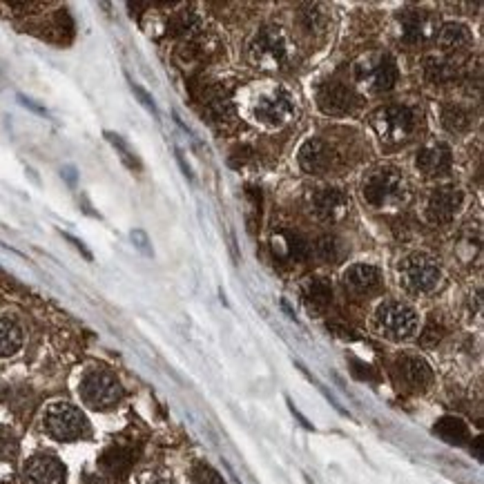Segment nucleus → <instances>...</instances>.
<instances>
[{
  "mask_svg": "<svg viewBox=\"0 0 484 484\" xmlns=\"http://www.w3.org/2000/svg\"><path fill=\"white\" fill-rule=\"evenodd\" d=\"M411 197V186L400 170L382 168L375 170L364 183V199L375 208L400 206Z\"/></svg>",
  "mask_w": 484,
  "mask_h": 484,
  "instance_id": "nucleus-1",
  "label": "nucleus"
},
{
  "mask_svg": "<svg viewBox=\"0 0 484 484\" xmlns=\"http://www.w3.org/2000/svg\"><path fill=\"white\" fill-rule=\"evenodd\" d=\"M43 424H45V431L50 433L54 440H61V442L79 440L87 431L85 415L70 402H54L47 406V411L43 415Z\"/></svg>",
  "mask_w": 484,
  "mask_h": 484,
  "instance_id": "nucleus-2",
  "label": "nucleus"
},
{
  "mask_svg": "<svg viewBox=\"0 0 484 484\" xmlns=\"http://www.w3.org/2000/svg\"><path fill=\"white\" fill-rule=\"evenodd\" d=\"M375 326L384 337L400 342L415 335V331H418V326H420V319H418V313H415L409 304L386 302L377 308Z\"/></svg>",
  "mask_w": 484,
  "mask_h": 484,
  "instance_id": "nucleus-3",
  "label": "nucleus"
},
{
  "mask_svg": "<svg viewBox=\"0 0 484 484\" xmlns=\"http://www.w3.org/2000/svg\"><path fill=\"white\" fill-rule=\"evenodd\" d=\"M402 284L409 293L415 295H429L433 290H438L442 284V270L440 266L429 255H411L402 261L400 266Z\"/></svg>",
  "mask_w": 484,
  "mask_h": 484,
  "instance_id": "nucleus-4",
  "label": "nucleus"
},
{
  "mask_svg": "<svg viewBox=\"0 0 484 484\" xmlns=\"http://www.w3.org/2000/svg\"><path fill=\"white\" fill-rule=\"evenodd\" d=\"M121 395H123L121 384L110 371H103V369L90 371L81 382L83 402L90 406V409H96V411L112 409V406L121 400Z\"/></svg>",
  "mask_w": 484,
  "mask_h": 484,
  "instance_id": "nucleus-5",
  "label": "nucleus"
},
{
  "mask_svg": "<svg viewBox=\"0 0 484 484\" xmlns=\"http://www.w3.org/2000/svg\"><path fill=\"white\" fill-rule=\"evenodd\" d=\"M250 58L264 70H277L288 58V41L279 27H264L250 43Z\"/></svg>",
  "mask_w": 484,
  "mask_h": 484,
  "instance_id": "nucleus-6",
  "label": "nucleus"
},
{
  "mask_svg": "<svg viewBox=\"0 0 484 484\" xmlns=\"http://www.w3.org/2000/svg\"><path fill=\"white\" fill-rule=\"evenodd\" d=\"M398 23H400V34L406 43L411 45H424L431 43L438 38V18L431 14L429 9H404L398 14Z\"/></svg>",
  "mask_w": 484,
  "mask_h": 484,
  "instance_id": "nucleus-7",
  "label": "nucleus"
},
{
  "mask_svg": "<svg viewBox=\"0 0 484 484\" xmlns=\"http://www.w3.org/2000/svg\"><path fill=\"white\" fill-rule=\"evenodd\" d=\"M373 128L384 143H400L413 132V114L400 105L382 108L373 114Z\"/></svg>",
  "mask_w": 484,
  "mask_h": 484,
  "instance_id": "nucleus-8",
  "label": "nucleus"
},
{
  "mask_svg": "<svg viewBox=\"0 0 484 484\" xmlns=\"http://www.w3.org/2000/svg\"><path fill=\"white\" fill-rule=\"evenodd\" d=\"M357 79L373 92H389L398 81V67L391 56H371L357 65Z\"/></svg>",
  "mask_w": 484,
  "mask_h": 484,
  "instance_id": "nucleus-9",
  "label": "nucleus"
},
{
  "mask_svg": "<svg viewBox=\"0 0 484 484\" xmlns=\"http://www.w3.org/2000/svg\"><path fill=\"white\" fill-rule=\"evenodd\" d=\"M293 114H295L293 99L282 90L259 96L255 103V119L264 125H270V128H279V125L288 123L293 119Z\"/></svg>",
  "mask_w": 484,
  "mask_h": 484,
  "instance_id": "nucleus-10",
  "label": "nucleus"
},
{
  "mask_svg": "<svg viewBox=\"0 0 484 484\" xmlns=\"http://www.w3.org/2000/svg\"><path fill=\"white\" fill-rule=\"evenodd\" d=\"M23 480L25 484H63L65 467L54 456H36L27 462Z\"/></svg>",
  "mask_w": 484,
  "mask_h": 484,
  "instance_id": "nucleus-11",
  "label": "nucleus"
},
{
  "mask_svg": "<svg viewBox=\"0 0 484 484\" xmlns=\"http://www.w3.org/2000/svg\"><path fill=\"white\" fill-rule=\"evenodd\" d=\"M464 195L458 188H440L435 190L429 197L427 203V215L433 224H447L453 217L458 215V210L462 208Z\"/></svg>",
  "mask_w": 484,
  "mask_h": 484,
  "instance_id": "nucleus-12",
  "label": "nucleus"
},
{
  "mask_svg": "<svg viewBox=\"0 0 484 484\" xmlns=\"http://www.w3.org/2000/svg\"><path fill=\"white\" fill-rule=\"evenodd\" d=\"M317 103L326 114H348L355 110L357 94L348 85L342 83H328L319 90Z\"/></svg>",
  "mask_w": 484,
  "mask_h": 484,
  "instance_id": "nucleus-13",
  "label": "nucleus"
},
{
  "mask_svg": "<svg viewBox=\"0 0 484 484\" xmlns=\"http://www.w3.org/2000/svg\"><path fill=\"white\" fill-rule=\"evenodd\" d=\"M398 375L400 380L413 391H424L433 382V371L431 366L422 360V357L406 355L398 362Z\"/></svg>",
  "mask_w": 484,
  "mask_h": 484,
  "instance_id": "nucleus-14",
  "label": "nucleus"
},
{
  "mask_svg": "<svg viewBox=\"0 0 484 484\" xmlns=\"http://www.w3.org/2000/svg\"><path fill=\"white\" fill-rule=\"evenodd\" d=\"M451 150L449 145L444 143H433L422 148L418 152V159H415V166L420 168V172L429 174V177H440V174H447L451 168Z\"/></svg>",
  "mask_w": 484,
  "mask_h": 484,
  "instance_id": "nucleus-15",
  "label": "nucleus"
},
{
  "mask_svg": "<svg viewBox=\"0 0 484 484\" xmlns=\"http://www.w3.org/2000/svg\"><path fill=\"white\" fill-rule=\"evenodd\" d=\"M348 210V197L337 188H324L315 192L313 197V212L324 221L340 219Z\"/></svg>",
  "mask_w": 484,
  "mask_h": 484,
  "instance_id": "nucleus-16",
  "label": "nucleus"
},
{
  "mask_svg": "<svg viewBox=\"0 0 484 484\" xmlns=\"http://www.w3.org/2000/svg\"><path fill=\"white\" fill-rule=\"evenodd\" d=\"M333 161V152L331 148L319 141V139H311L302 145L299 150V166H302L308 174H322L331 168Z\"/></svg>",
  "mask_w": 484,
  "mask_h": 484,
  "instance_id": "nucleus-17",
  "label": "nucleus"
},
{
  "mask_svg": "<svg viewBox=\"0 0 484 484\" xmlns=\"http://www.w3.org/2000/svg\"><path fill=\"white\" fill-rule=\"evenodd\" d=\"M344 282H346L348 288L353 290V293L366 295V293H373V290L380 288L382 275H380V270H377L375 266L357 264V266H351L344 273Z\"/></svg>",
  "mask_w": 484,
  "mask_h": 484,
  "instance_id": "nucleus-18",
  "label": "nucleus"
},
{
  "mask_svg": "<svg viewBox=\"0 0 484 484\" xmlns=\"http://www.w3.org/2000/svg\"><path fill=\"white\" fill-rule=\"evenodd\" d=\"M435 41H438L442 50H447V52H464V50H469V47H471L473 36L464 25L449 23V25H444L440 29Z\"/></svg>",
  "mask_w": 484,
  "mask_h": 484,
  "instance_id": "nucleus-19",
  "label": "nucleus"
},
{
  "mask_svg": "<svg viewBox=\"0 0 484 484\" xmlns=\"http://www.w3.org/2000/svg\"><path fill=\"white\" fill-rule=\"evenodd\" d=\"M25 335L16 319L0 317V357H14L23 348Z\"/></svg>",
  "mask_w": 484,
  "mask_h": 484,
  "instance_id": "nucleus-20",
  "label": "nucleus"
},
{
  "mask_svg": "<svg viewBox=\"0 0 484 484\" xmlns=\"http://www.w3.org/2000/svg\"><path fill=\"white\" fill-rule=\"evenodd\" d=\"M331 299H333V288L326 279H313V282L306 286V304L311 311L322 313L324 308L331 304Z\"/></svg>",
  "mask_w": 484,
  "mask_h": 484,
  "instance_id": "nucleus-21",
  "label": "nucleus"
},
{
  "mask_svg": "<svg viewBox=\"0 0 484 484\" xmlns=\"http://www.w3.org/2000/svg\"><path fill=\"white\" fill-rule=\"evenodd\" d=\"M435 433L449 444H462L469 438V429L460 418H442L435 424Z\"/></svg>",
  "mask_w": 484,
  "mask_h": 484,
  "instance_id": "nucleus-22",
  "label": "nucleus"
},
{
  "mask_svg": "<svg viewBox=\"0 0 484 484\" xmlns=\"http://www.w3.org/2000/svg\"><path fill=\"white\" fill-rule=\"evenodd\" d=\"M442 125L449 132H464L471 125V114L464 110L462 105H444Z\"/></svg>",
  "mask_w": 484,
  "mask_h": 484,
  "instance_id": "nucleus-23",
  "label": "nucleus"
},
{
  "mask_svg": "<svg viewBox=\"0 0 484 484\" xmlns=\"http://www.w3.org/2000/svg\"><path fill=\"white\" fill-rule=\"evenodd\" d=\"M424 70H427V79L431 83H435V85L449 83L451 79H456V74H458V70L453 67V63L442 61V58H429Z\"/></svg>",
  "mask_w": 484,
  "mask_h": 484,
  "instance_id": "nucleus-24",
  "label": "nucleus"
},
{
  "mask_svg": "<svg viewBox=\"0 0 484 484\" xmlns=\"http://www.w3.org/2000/svg\"><path fill=\"white\" fill-rule=\"evenodd\" d=\"M284 246H286V255L295 261H302L308 257V244L304 237L293 235V232H284Z\"/></svg>",
  "mask_w": 484,
  "mask_h": 484,
  "instance_id": "nucleus-25",
  "label": "nucleus"
},
{
  "mask_svg": "<svg viewBox=\"0 0 484 484\" xmlns=\"http://www.w3.org/2000/svg\"><path fill=\"white\" fill-rule=\"evenodd\" d=\"M340 244H337L335 237H322L317 241V257L322 261H328V264H335L340 259Z\"/></svg>",
  "mask_w": 484,
  "mask_h": 484,
  "instance_id": "nucleus-26",
  "label": "nucleus"
},
{
  "mask_svg": "<svg viewBox=\"0 0 484 484\" xmlns=\"http://www.w3.org/2000/svg\"><path fill=\"white\" fill-rule=\"evenodd\" d=\"M105 137H108V141L114 145L116 150L121 152V159L125 161V166H128V168H132V170H139V168H141V166H139V159L134 157V152L128 148V143H125V141L119 137V134H112V132H108V134H105Z\"/></svg>",
  "mask_w": 484,
  "mask_h": 484,
  "instance_id": "nucleus-27",
  "label": "nucleus"
},
{
  "mask_svg": "<svg viewBox=\"0 0 484 484\" xmlns=\"http://www.w3.org/2000/svg\"><path fill=\"white\" fill-rule=\"evenodd\" d=\"M192 476H195L197 484H226L224 478H221L219 473L210 467V464H203V462L192 469Z\"/></svg>",
  "mask_w": 484,
  "mask_h": 484,
  "instance_id": "nucleus-28",
  "label": "nucleus"
},
{
  "mask_svg": "<svg viewBox=\"0 0 484 484\" xmlns=\"http://www.w3.org/2000/svg\"><path fill=\"white\" fill-rule=\"evenodd\" d=\"M302 21L306 25V29H317L319 25L324 23V14H322V7L319 5H306L302 9Z\"/></svg>",
  "mask_w": 484,
  "mask_h": 484,
  "instance_id": "nucleus-29",
  "label": "nucleus"
},
{
  "mask_svg": "<svg viewBox=\"0 0 484 484\" xmlns=\"http://www.w3.org/2000/svg\"><path fill=\"white\" fill-rule=\"evenodd\" d=\"M132 90H134V94H137L139 99H141V103L145 105V108H148L152 114H157V105H154L152 96H150L148 92H145V90H141V87H139V85H134V83H132Z\"/></svg>",
  "mask_w": 484,
  "mask_h": 484,
  "instance_id": "nucleus-30",
  "label": "nucleus"
},
{
  "mask_svg": "<svg viewBox=\"0 0 484 484\" xmlns=\"http://www.w3.org/2000/svg\"><path fill=\"white\" fill-rule=\"evenodd\" d=\"M65 239H70V241H72V244H74L76 248H79V250H81V253H83V255H85L87 259H92V255H90V250H87V248H85V246L81 244V241H79V239H74V237H70V235H65Z\"/></svg>",
  "mask_w": 484,
  "mask_h": 484,
  "instance_id": "nucleus-31",
  "label": "nucleus"
},
{
  "mask_svg": "<svg viewBox=\"0 0 484 484\" xmlns=\"http://www.w3.org/2000/svg\"><path fill=\"white\" fill-rule=\"evenodd\" d=\"M288 404H290V402H288ZM290 411H293V415H295V418H297L299 422H302V424H304V427H306V429H313V424H311V422H308V420L304 418V415H302V413H299V411L295 409V406H293V404H290Z\"/></svg>",
  "mask_w": 484,
  "mask_h": 484,
  "instance_id": "nucleus-32",
  "label": "nucleus"
}]
</instances>
